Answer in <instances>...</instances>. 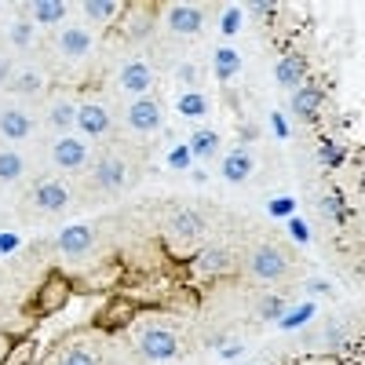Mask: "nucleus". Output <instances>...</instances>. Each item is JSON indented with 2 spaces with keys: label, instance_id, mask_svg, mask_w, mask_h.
<instances>
[{
  "label": "nucleus",
  "instance_id": "nucleus-1",
  "mask_svg": "<svg viewBox=\"0 0 365 365\" xmlns=\"http://www.w3.org/2000/svg\"><path fill=\"white\" fill-rule=\"evenodd\" d=\"M289 267H292L289 256L278 245H267V241H259V245H252L245 252V274L252 282H282Z\"/></svg>",
  "mask_w": 365,
  "mask_h": 365
},
{
  "label": "nucleus",
  "instance_id": "nucleus-2",
  "mask_svg": "<svg viewBox=\"0 0 365 365\" xmlns=\"http://www.w3.org/2000/svg\"><path fill=\"white\" fill-rule=\"evenodd\" d=\"M125 120H128V128H132L135 135H154V132H161L165 110H161V103H158L154 96H139V99L128 103Z\"/></svg>",
  "mask_w": 365,
  "mask_h": 365
},
{
  "label": "nucleus",
  "instance_id": "nucleus-3",
  "mask_svg": "<svg viewBox=\"0 0 365 365\" xmlns=\"http://www.w3.org/2000/svg\"><path fill=\"white\" fill-rule=\"evenodd\" d=\"M29 205L37 212H44V216H58V212H66V205H70V187L58 179H41V182H34V190H29Z\"/></svg>",
  "mask_w": 365,
  "mask_h": 365
},
{
  "label": "nucleus",
  "instance_id": "nucleus-4",
  "mask_svg": "<svg viewBox=\"0 0 365 365\" xmlns=\"http://www.w3.org/2000/svg\"><path fill=\"white\" fill-rule=\"evenodd\" d=\"M91 182H96L99 194H120L128 182V161L117 158V154H106L96 161V172H91Z\"/></svg>",
  "mask_w": 365,
  "mask_h": 365
},
{
  "label": "nucleus",
  "instance_id": "nucleus-5",
  "mask_svg": "<svg viewBox=\"0 0 365 365\" xmlns=\"http://www.w3.org/2000/svg\"><path fill=\"white\" fill-rule=\"evenodd\" d=\"M48 158H51V165L58 172H81L88 165V146L77 135H58L51 143V150H48Z\"/></svg>",
  "mask_w": 365,
  "mask_h": 365
},
{
  "label": "nucleus",
  "instance_id": "nucleus-6",
  "mask_svg": "<svg viewBox=\"0 0 365 365\" xmlns=\"http://www.w3.org/2000/svg\"><path fill=\"white\" fill-rule=\"evenodd\" d=\"M135 344H139V351L146 358H154V361H165V358L179 354V336L168 332V329H143Z\"/></svg>",
  "mask_w": 365,
  "mask_h": 365
},
{
  "label": "nucleus",
  "instance_id": "nucleus-7",
  "mask_svg": "<svg viewBox=\"0 0 365 365\" xmlns=\"http://www.w3.org/2000/svg\"><path fill=\"white\" fill-rule=\"evenodd\" d=\"M117 84H120V91H128V96H135V99L150 96V88H154V66L143 63V58H132V63L120 66Z\"/></svg>",
  "mask_w": 365,
  "mask_h": 365
},
{
  "label": "nucleus",
  "instance_id": "nucleus-8",
  "mask_svg": "<svg viewBox=\"0 0 365 365\" xmlns=\"http://www.w3.org/2000/svg\"><path fill=\"white\" fill-rule=\"evenodd\" d=\"M34 135V117L22 106H4L0 110V139L4 143H26Z\"/></svg>",
  "mask_w": 365,
  "mask_h": 365
},
{
  "label": "nucleus",
  "instance_id": "nucleus-9",
  "mask_svg": "<svg viewBox=\"0 0 365 365\" xmlns=\"http://www.w3.org/2000/svg\"><path fill=\"white\" fill-rule=\"evenodd\" d=\"M91 34L84 26H63L58 29V37H55V51L63 55V58H84L91 51Z\"/></svg>",
  "mask_w": 365,
  "mask_h": 365
},
{
  "label": "nucleus",
  "instance_id": "nucleus-10",
  "mask_svg": "<svg viewBox=\"0 0 365 365\" xmlns=\"http://www.w3.org/2000/svg\"><path fill=\"white\" fill-rule=\"evenodd\" d=\"M91 241H96V234H91L88 223H70L63 234H58V252H63L66 259H81L91 252Z\"/></svg>",
  "mask_w": 365,
  "mask_h": 365
},
{
  "label": "nucleus",
  "instance_id": "nucleus-11",
  "mask_svg": "<svg viewBox=\"0 0 365 365\" xmlns=\"http://www.w3.org/2000/svg\"><path fill=\"white\" fill-rule=\"evenodd\" d=\"M201 26H205V8H197V4H175V8H168V29H172V34L190 37V34H197Z\"/></svg>",
  "mask_w": 365,
  "mask_h": 365
},
{
  "label": "nucleus",
  "instance_id": "nucleus-12",
  "mask_svg": "<svg viewBox=\"0 0 365 365\" xmlns=\"http://www.w3.org/2000/svg\"><path fill=\"white\" fill-rule=\"evenodd\" d=\"M77 128L88 132V139H99L110 132V113L99 103H81L77 106Z\"/></svg>",
  "mask_w": 365,
  "mask_h": 365
},
{
  "label": "nucleus",
  "instance_id": "nucleus-13",
  "mask_svg": "<svg viewBox=\"0 0 365 365\" xmlns=\"http://www.w3.org/2000/svg\"><path fill=\"white\" fill-rule=\"evenodd\" d=\"M168 227H172L175 237L194 241V237H201L208 230V220H205V212H197V208H179V212H172V223Z\"/></svg>",
  "mask_w": 365,
  "mask_h": 365
},
{
  "label": "nucleus",
  "instance_id": "nucleus-14",
  "mask_svg": "<svg viewBox=\"0 0 365 365\" xmlns=\"http://www.w3.org/2000/svg\"><path fill=\"white\" fill-rule=\"evenodd\" d=\"M73 125H77V103H70V99H55V103L48 106V128L66 135Z\"/></svg>",
  "mask_w": 365,
  "mask_h": 365
},
{
  "label": "nucleus",
  "instance_id": "nucleus-15",
  "mask_svg": "<svg viewBox=\"0 0 365 365\" xmlns=\"http://www.w3.org/2000/svg\"><path fill=\"white\" fill-rule=\"evenodd\" d=\"M26 175V158L19 150H0V187H11Z\"/></svg>",
  "mask_w": 365,
  "mask_h": 365
},
{
  "label": "nucleus",
  "instance_id": "nucleus-16",
  "mask_svg": "<svg viewBox=\"0 0 365 365\" xmlns=\"http://www.w3.org/2000/svg\"><path fill=\"white\" fill-rule=\"evenodd\" d=\"M8 88L19 91V96H37V91L44 88V73L37 66H22V70H15V77H11Z\"/></svg>",
  "mask_w": 365,
  "mask_h": 365
},
{
  "label": "nucleus",
  "instance_id": "nucleus-17",
  "mask_svg": "<svg viewBox=\"0 0 365 365\" xmlns=\"http://www.w3.org/2000/svg\"><path fill=\"white\" fill-rule=\"evenodd\" d=\"M26 15L51 26V22H63L66 19V4H63V0H34V4L26 8Z\"/></svg>",
  "mask_w": 365,
  "mask_h": 365
},
{
  "label": "nucleus",
  "instance_id": "nucleus-18",
  "mask_svg": "<svg viewBox=\"0 0 365 365\" xmlns=\"http://www.w3.org/2000/svg\"><path fill=\"white\" fill-rule=\"evenodd\" d=\"M230 267V252L227 249H205L201 256H197V270H205V274H216V270H227Z\"/></svg>",
  "mask_w": 365,
  "mask_h": 365
},
{
  "label": "nucleus",
  "instance_id": "nucleus-19",
  "mask_svg": "<svg viewBox=\"0 0 365 365\" xmlns=\"http://www.w3.org/2000/svg\"><path fill=\"white\" fill-rule=\"evenodd\" d=\"M318 103H322V91H314V88H303V91H296V96H292V110L299 117H314L318 113Z\"/></svg>",
  "mask_w": 365,
  "mask_h": 365
},
{
  "label": "nucleus",
  "instance_id": "nucleus-20",
  "mask_svg": "<svg viewBox=\"0 0 365 365\" xmlns=\"http://www.w3.org/2000/svg\"><path fill=\"white\" fill-rule=\"evenodd\" d=\"M303 81V58H282L278 63V84L282 88H296Z\"/></svg>",
  "mask_w": 365,
  "mask_h": 365
},
{
  "label": "nucleus",
  "instance_id": "nucleus-21",
  "mask_svg": "<svg viewBox=\"0 0 365 365\" xmlns=\"http://www.w3.org/2000/svg\"><path fill=\"white\" fill-rule=\"evenodd\" d=\"M237 70H241V58H237V51L220 48V51H216V77H220V81H230Z\"/></svg>",
  "mask_w": 365,
  "mask_h": 365
},
{
  "label": "nucleus",
  "instance_id": "nucleus-22",
  "mask_svg": "<svg viewBox=\"0 0 365 365\" xmlns=\"http://www.w3.org/2000/svg\"><path fill=\"white\" fill-rule=\"evenodd\" d=\"M81 11H84L91 22H106V19L117 15V4H113V0H84Z\"/></svg>",
  "mask_w": 365,
  "mask_h": 365
},
{
  "label": "nucleus",
  "instance_id": "nucleus-23",
  "mask_svg": "<svg viewBox=\"0 0 365 365\" xmlns=\"http://www.w3.org/2000/svg\"><path fill=\"white\" fill-rule=\"evenodd\" d=\"M249 172H252V158H249V154H230V158L223 161V175L234 179V182H237V179H245Z\"/></svg>",
  "mask_w": 365,
  "mask_h": 365
},
{
  "label": "nucleus",
  "instance_id": "nucleus-24",
  "mask_svg": "<svg viewBox=\"0 0 365 365\" xmlns=\"http://www.w3.org/2000/svg\"><path fill=\"white\" fill-rule=\"evenodd\" d=\"M29 41H34V22L19 19V22L11 26V44H15V48H29Z\"/></svg>",
  "mask_w": 365,
  "mask_h": 365
},
{
  "label": "nucleus",
  "instance_id": "nucleus-25",
  "mask_svg": "<svg viewBox=\"0 0 365 365\" xmlns=\"http://www.w3.org/2000/svg\"><path fill=\"white\" fill-rule=\"evenodd\" d=\"M55 365H99V361H96V354H88V351L73 347V351H66V354H58Z\"/></svg>",
  "mask_w": 365,
  "mask_h": 365
},
{
  "label": "nucleus",
  "instance_id": "nucleus-26",
  "mask_svg": "<svg viewBox=\"0 0 365 365\" xmlns=\"http://www.w3.org/2000/svg\"><path fill=\"white\" fill-rule=\"evenodd\" d=\"M216 150V135L212 132H197L194 135V154H212Z\"/></svg>",
  "mask_w": 365,
  "mask_h": 365
},
{
  "label": "nucleus",
  "instance_id": "nucleus-27",
  "mask_svg": "<svg viewBox=\"0 0 365 365\" xmlns=\"http://www.w3.org/2000/svg\"><path fill=\"white\" fill-rule=\"evenodd\" d=\"M179 81L187 84V88H197V84H201V77H197V66H194V63H182V66H179Z\"/></svg>",
  "mask_w": 365,
  "mask_h": 365
},
{
  "label": "nucleus",
  "instance_id": "nucleus-28",
  "mask_svg": "<svg viewBox=\"0 0 365 365\" xmlns=\"http://www.w3.org/2000/svg\"><path fill=\"white\" fill-rule=\"evenodd\" d=\"M15 77V63H11V55H0V88H8Z\"/></svg>",
  "mask_w": 365,
  "mask_h": 365
},
{
  "label": "nucleus",
  "instance_id": "nucleus-29",
  "mask_svg": "<svg viewBox=\"0 0 365 365\" xmlns=\"http://www.w3.org/2000/svg\"><path fill=\"white\" fill-rule=\"evenodd\" d=\"M182 110H187V113H201V110H205V99H201V96H187Z\"/></svg>",
  "mask_w": 365,
  "mask_h": 365
}]
</instances>
